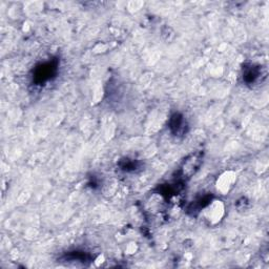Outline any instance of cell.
<instances>
[{"label": "cell", "mask_w": 269, "mask_h": 269, "mask_svg": "<svg viewBox=\"0 0 269 269\" xmlns=\"http://www.w3.org/2000/svg\"><path fill=\"white\" fill-rule=\"evenodd\" d=\"M121 168L125 172H134L137 168V163L134 160L125 159L121 162Z\"/></svg>", "instance_id": "8992f818"}, {"label": "cell", "mask_w": 269, "mask_h": 269, "mask_svg": "<svg viewBox=\"0 0 269 269\" xmlns=\"http://www.w3.org/2000/svg\"><path fill=\"white\" fill-rule=\"evenodd\" d=\"M202 159H203V154L195 153L190 155L184 160L181 169L179 172V174H180V179L182 181L187 180V179L191 178L197 173V170L199 169V167L202 164L203 161Z\"/></svg>", "instance_id": "7a4b0ae2"}, {"label": "cell", "mask_w": 269, "mask_h": 269, "mask_svg": "<svg viewBox=\"0 0 269 269\" xmlns=\"http://www.w3.org/2000/svg\"><path fill=\"white\" fill-rule=\"evenodd\" d=\"M58 70V60H51L39 64L34 70L33 80L36 84H43L56 76Z\"/></svg>", "instance_id": "6da1fadb"}, {"label": "cell", "mask_w": 269, "mask_h": 269, "mask_svg": "<svg viewBox=\"0 0 269 269\" xmlns=\"http://www.w3.org/2000/svg\"><path fill=\"white\" fill-rule=\"evenodd\" d=\"M63 259L66 262H81L83 264L92 262V256L84 252H69L63 257Z\"/></svg>", "instance_id": "5b68a950"}, {"label": "cell", "mask_w": 269, "mask_h": 269, "mask_svg": "<svg viewBox=\"0 0 269 269\" xmlns=\"http://www.w3.org/2000/svg\"><path fill=\"white\" fill-rule=\"evenodd\" d=\"M262 75V67L260 65H246L243 69V81L247 85H253L260 80Z\"/></svg>", "instance_id": "277c9868"}, {"label": "cell", "mask_w": 269, "mask_h": 269, "mask_svg": "<svg viewBox=\"0 0 269 269\" xmlns=\"http://www.w3.org/2000/svg\"><path fill=\"white\" fill-rule=\"evenodd\" d=\"M169 130L175 136H182L186 133L187 123L183 115L176 113L169 119Z\"/></svg>", "instance_id": "3957f363"}]
</instances>
